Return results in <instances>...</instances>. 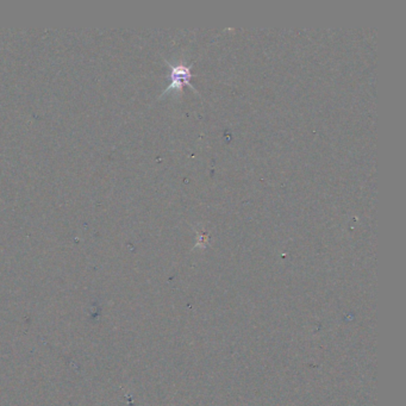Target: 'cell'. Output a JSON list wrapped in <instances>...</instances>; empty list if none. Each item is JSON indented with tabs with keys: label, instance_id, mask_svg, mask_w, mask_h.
I'll use <instances>...</instances> for the list:
<instances>
[{
	"label": "cell",
	"instance_id": "obj_1",
	"mask_svg": "<svg viewBox=\"0 0 406 406\" xmlns=\"http://www.w3.org/2000/svg\"><path fill=\"white\" fill-rule=\"evenodd\" d=\"M168 66L171 67V85L167 87V90L162 93V95H166L167 92L173 91V90L182 91L184 85L192 87L190 84V67H186L182 64H177V65L168 64Z\"/></svg>",
	"mask_w": 406,
	"mask_h": 406
}]
</instances>
